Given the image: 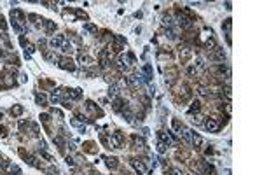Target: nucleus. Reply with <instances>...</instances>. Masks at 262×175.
Instances as JSON below:
<instances>
[{"label":"nucleus","instance_id":"f257e3e1","mask_svg":"<svg viewBox=\"0 0 262 175\" xmlns=\"http://www.w3.org/2000/svg\"><path fill=\"white\" fill-rule=\"evenodd\" d=\"M203 126H204V130L210 131V133H215V131L220 130V123L215 121V119H212V117H206V121L203 123Z\"/></svg>","mask_w":262,"mask_h":175},{"label":"nucleus","instance_id":"f03ea898","mask_svg":"<svg viewBox=\"0 0 262 175\" xmlns=\"http://www.w3.org/2000/svg\"><path fill=\"white\" fill-rule=\"evenodd\" d=\"M86 112H88V116H89V117H98V116H103V110H101V109H98V107H96L93 102H89V100L86 102Z\"/></svg>","mask_w":262,"mask_h":175},{"label":"nucleus","instance_id":"7ed1b4c3","mask_svg":"<svg viewBox=\"0 0 262 175\" xmlns=\"http://www.w3.org/2000/svg\"><path fill=\"white\" fill-rule=\"evenodd\" d=\"M58 65H60L63 70H70V72L75 70V63H73L72 58H60V60H58Z\"/></svg>","mask_w":262,"mask_h":175},{"label":"nucleus","instance_id":"20e7f679","mask_svg":"<svg viewBox=\"0 0 262 175\" xmlns=\"http://www.w3.org/2000/svg\"><path fill=\"white\" fill-rule=\"evenodd\" d=\"M10 20H12V23H18V25H21V23H25V21H26V18H25V14H23L19 9H12V11H10Z\"/></svg>","mask_w":262,"mask_h":175},{"label":"nucleus","instance_id":"39448f33","mask_svg":"<svg viewBox=\"0 0 262 175\" xmlns=\"http://www.w3.org/2000/svg\"><path fill=\"white\" fill-rule=\"evenodd\" d=\"M157 138L161 140L159 144H162V145H164V147H170V145L173 144V140H171V135H170V133H166V131H159V133H157Z\"/></svg>","mask_w":262,"mask_h":175},{"label":"nucleus","instance_id":"423d86ee","mask_svg":"<svg viewBox=\"0 0 262 175\" xmlns=\"http://www.w3.org/2000/svg\"><path fill=\"white\" fill-rule=\"evenodd\" d=\"M191 142H192V145H194L196 149H201L203 137H201V135H198V133H194V131H191Z\"/></svg>","mask_w":262,"mask_h":175},{"label":"nucleus","instance_id":"0eeeda50","mask_svg":"<svg viewBox=\"0 0 262 175\" xmlns=\"http://www.w3.org/2000/svg\"><path fill=\"white\" fill-rule=\"evenodd\" d=\"M130 163H131V166H133V168H135V170H136V172H138L140 175L143 173V172H145V165L141 163L140 159H131Z\"/></svg>","mask_w":262,"mask_h":175},{"label":"nucleus","instance_id":"6e6552de","mask_svg":"<svg viewBox=\"0 0 262 175\" xmlns=\"http://www.w3.org/2000/svg\"><path fill=\"white\" fill-rule=\"evenodd\" d=\"M63 44H65V37H63V35H56V37L51 39V46H52V47H61Z\"/></svg>","mask_w":262,"mask_h":175},{"label":"nucleus","instance_id":"1a4fd4ad","mask_svg":"<svg viewBox=\"0 0 262 175\" xmlns=\"http://www.w3.org/2000/svg\"><path fill=\"white\" fill-rule=\"evenodd\" d=\"M44 30H46V33H47V35H51L52 32L56 30V23L47 20V21H46V25H44Z\"/></svg>","mask_w":262,"mask_h":175},{"label":"nucleus","instance_id":"9d476101","mask_svg":"<svg viewBox=\"0 0 262 175\" xmlns=\"http://www.w3.org/2000/svg\"><path fill=\"white\" fill-rule=\"evenodd\" d=\"M143 74H145V81H147V83H149L152 77H154V75H152V67L149 65V63H147V65H143Z\"/></svg>","mask_w":262,"mask_h":175},{"label":"nucleus","instance_id":"9b49d317","mask_svg":"<svg viewBox=\"0 0 262 175\" xmlns=\"http://www.w3.org/2000/svg\"><path fill=\"white\" fill-rule=\"evenodd\" d=\"M79 63H81V65H91V63H93V60H91L88 54L81 53V54H79Z\"/></svg>","mask_w":262,"mask_h":175},{"label":"nucleus","instance_id":"f8f14e48","mask_svg":"<svg viewBox=\"0 0 262 175\" xmlns=\"http://www.w3.org/2000/svg\"><path fill=\"white\" fill-rule=\"evenodd\" d=\"M68 96H70L72 100H79V98L82 96V89H79V88H77V89H72V91L68 93Z\"/></svg>","mask_w":262,"mask_h":175},{"label":"nucleus","instance_id":"ddd939ff","mask_svg":"<svg viewBox=\"0 0 262 175\" xmlns=\"http://www.w3.org/2000/svg\"><path fill=\"white\" fill-rule=\"evenodd\" d=\"M35 100H37V103H39V105H42V107H44V105L47 103V96H46V95H40V93H37V95H35Z\"/></svg>","mask_w":262,"mask_h":175},{"label":"nucleus","instance_id":"4468645a","mask_svg":"<svg viewBox=\"0 0 262 175\" xmlns=\"http://www.w3.org/2000/svg\"><path fill=\"white\" fill-rule=\"evenodd\" d=\"M117 95H119V86H117V84H112V86H110V89H109V96L115 98Z\"/></svg>","mask_w":262,"mask_h":175},{"label":"nucleus","instance_id":"2eb2a0df","mask_svg":"<svg viewBox=\"0 0 262 175\" xmlns=\"http://www.w3.org/2000/svg\"><path fill=\"white\" fill-rule=\"evenodd\" d=\"M10 114H12L14 117H18V116H21V114H23V107H21V105H14V107L10 109Z\"/></svg>","mask_w":262,"mask_h":175},{"label":"nucleus","instance_id":"dca6fc26","mask_svg":"<svg viewBox=\"0 0 262 175\" xmlns=\"http://www.w3.org/2000/svg\"><path fill=\"white\" fill-rule=\"evenodd\" d=\"M105 161H107V166L109 168H117V158H105Z\"/></svg>","mask_w":262,"mask_h":175},{"label":"nucleus","instance_id":"f3484780","mask_svg":"<svg viewBox=\"0 0 262 175\" xmlns=\"http://www.w3.org/2000/svg\"><path fill=\"white\" fill-rule=\"evenodd\" d=\"M201 110V103L199 102H192L191 109H189V114H194V112H199Z\"/></svg>","mask_w":262,"mask_h":175},{"label":"nucleus","instance_id":"a211bd4d","mask_svg":"<svg viewBox=\"0 0 262 175\" xmlns=\"http://www.w3.org/2000/svg\"><path fill=\"white\" fill-rule=\"evenodd\" d=\"M82 147H86V152H91V154L96 152V149H94V142H86Z\"/></svg>","mask_w":262,"mask_h":175},{"label":"nucleus","instance_id":"6ab92c4d","mask_svg":"<svg viewBox=\"0 0 262 175\" xmlns=\"http://www.w3.org/2000/svg\"><path fill=\"white\" fill-rule=\"evenodd\" d=\"M40 121L46 124L47 128H49V124H51V116H49V114H40Z\"/></svg>","mask_w":262,"mask_h":175},{"label":"nucleus","instance_id":"aec40b11","mask_svg":"<svg viewBox=\"0 0 262 175\" xmlns=\"http://www.w3.org/2000/svg\"><path fill=\"white\" fill-rule=\"evenodd\" d=\"M84 30L91 32V33H98V28H96L94 25H91V23H86V25H84Z\"/></svg>","mask_w":262,"mask_h":175},{"label":"nucleus","instance_id":"412c9836","mask_svg":"<svg viewBox=\"0 0 262 175\" xmlns=\"http://www.w3.org/2000/svg\"><path fill=\"white\" fill-rule=\"evenodd\" d=\"M44 172L49 175H58V168H54V166H47V168H44Z\"/></svg>","mask_w":262,"mask_h":175},{"label":"nucleus","instance_id":"4be33fe9","mask_svg":"<svg viewBox=\"0 0 262 175\" xmlns=\"http://www.w3.org/2000/svg\"><path fill=\"white\" fill-rule=\"evenodd\" d=\"M224 26H225V32H227V35H231V26H232V20H231V18H229V20H225Z\"/></svg>","mask_w":262,"mask_h":175},{"label":"nucleus","instance_id":"5701e85b","mask_svg":"<svg viewBox=\"0 0 262 175\" xmlns=\"http://www.w3.org/2000/svg\"><path fill=\"white\" fill-rule=\"evenodd\" d=\"M75 18H79V20H88V14L82 12L81 9H77V11H75Z\"/></svg>","mask_w":262,"mask_h":175},{"label":"nucleus","instance_id":"b1692460","mask_svg":"<svg viewBox=\"0 0 262 175\" xmlns=\"http://www.w3.org/2000/svg\"><path fill=\"white\" fill-rule=\"evenodd\" d=\"M204 173L206 175H215V168L210 165H204Z\"/></svg>","mask_w":262,"mask_h":175},{"label":"nucleus","instance_id":"393cba45","mask_svg":"<svg viewBox=\"0 0 262 175\" xmlns=\"http://www.w3.org/2000/svg\"><path fill=\"white\" fill-rule=\"evenodd\" d=\"M61 49H63V53H72V44H68V42L65 41V44L61 46Z\"/></svg>","mask_w":262,"mask_h":175},{"label":"nucleus","instance_id":"a878e982","mask_svg":"<svg viewBox=\"0 0 262 175\" xmlns=\"http://www.w3.org/2000/svg\"><path fill=\"white\" fill-rule=\"evenodd\" d=\"M5 28H7V25H5V20L0 16V30H2V33H5Z\"/></svg>","mask_w":262,"mask_h":175},{"label":"nucleus","instance_id":"bb28decb","mask_svg":"<svg viewBox=\"0 0 262 175\" xmlns=\"http://www.w3.org/2000/svg\"><path fill=\"white\" fill-rule=\"evenodd\" d=\"M170 175H182V172L178 170V168H171V170H170Z\"/></svg>","mask_w":262,"mask_h":175},{"label":"nucleus","instance_id":"cd10ccee","mask_svg":"<svg viewBox=\"0 0 262 175\" xmlns=\"http://www.w3.org/2000/svg\"><path fill=\"white\" fill-rule=\"evenodd\" d=\"M5 135H7V130L4 126H0V137H5Z\"/></svg>","mask_w":262,"mask_h":175},{"label":"nucleus","instance_id":"c85d7f7f","mask_svg":"<svg viewBox=\"0 0 262 175\" xmlns=\"http://www.w3.org/2000/svg\"><path fill=\"white\" fill-rule=\"evenodd\" d=\"M0 119H2V114H0Z\"/></svg>","mask_w":262,"mask_h":175}]
</instances>
